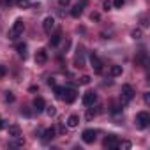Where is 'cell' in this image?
<instances>
[{"mask_svg":"<svg viewBox=\"0 0 150 150\" xmlns=\"http://www.w3.org/2000/svg\"><path fill=\"white\" fill-rule=\"evenodd\" d=\"M23 30H25V23H23V20H16V21L13 23L11 30H9V39H11V41H16V39L23 34Z\"/></svg>","mask_w":150,"mask_h":150,"instance_id":"obj_1","label":"cell"},{"mask_svg":"<svg viewBox=\"0 0 150 150\" xmlns=\"http://www.w3.org/2000/svg\"><path fill=\"white\" fill-rule=\"evenodd\" d=\"M148 124H150V115H148L146 111H139V113L136 115V125H138L139 129H146Z\"/></svg>","mask_w":150,"mask_h":150,"instance_id":"obj_2","label":"cell"},{"mask_svg":"<svg viewBox=\"0 0 150 150\" xmlns=\"http://www.w3.org/2000/svg\"><path fill=\"white\" fill-rule=\"evenodd\" d=\"M76 97H78V92L76 90H74V88H67V87H64V101L65 103H74V101H76Z\"/></svg>","mask_w":150,"mask_h":150,"instance_id":"obj_3","label":"cell"},{"mask_svg":"<svg viewBox=\"0 0 150 150\" xmlns=\"http://www.w3.org/2000/svg\"><path fill=\"white\" fill-rule=\"evenodd\" d=\"M97 101V94L94 92V90H88V92H85L83 94V104L87 106V108H90V106H94V103Z\"/></svg>","mask_w":150,"mask_h":150,"instance_id":"obj_4","label":"cell"},{"mask_svg":"<svg viewBox=\"0 0 150 150\" xmlns=\"http://www.w3.org/2000/svg\"><path fill=\"white\" fill-rule=\"evenodd\" d=\"M90 65H92V69H94L97 74L103 72V62L99 60V57H97L96 53H90Z\"/></svg>","mask_w":150,"mask_h":150,"instance_id":"obj_5","label":"cell"},{"mask_svg":"<svg viewBox=\"0 0 150 150\" xmlns=\"http://www.w3.org/2000/svg\"><path fill=\"white\" fill-rule=\"evenodd\" d=\"M96 136H97V132H96L94 129H85L83 134H81V138H83V141H85L87 145H92V143L96 141Z\"/></svg>","mask_w":150,"mask_h":150,"instance_id":"obj_6","label":"cell"},{"mask_svg":"<svg viewBox=\"0 0 150 150\" xmlns=\"http://www.w3.org/2000/svg\"><path fill=\"white\" fill-rule=\"evenodd\" d=\"M134 97V88L131 87V85H122V99L127 103V101H131Z\"/></svg>","mask_w":150,"mask_h":150,"instance_id":"obj_7","label":"cell"},{"mask_svg":"<svg viewBox=\"0 0 150 150\" xmlns=\"http://www.w3.org/2000/svg\"><path fill=\"white\" fill-rule=\"evenodd\" d=\"M35 62H37L39 65H42V64L48 62V51H46L44 48H39V50H37V53H35Z\"/></svg>","mask_w":150,"mask_h":150,"instance_id":"obj_8","label":"cell"},{"mask_svg":"<svg viewBox=\"0 0 150 150\" xmlns=\"http://www.w3.org/2000/svg\"><path fill=\"white\" fill-rule=\"evenodd\" d=\"M117 145H118V138H117L115 134H110V136L103 141V146H104V148H117Z\"/></svg>","mask_w":150,"mask_h":150,"instance_id":"obj_9","label":"cell"},{"mask_svg":"<svg viewBox=\"0 0 150 150\" xmlns=\"http://www.w3.org/2000/svg\"><path fill=\"white\" fill-rule=\"evenodd\" d=\"M53 27H55V18H53V16H46L44 21H42V28H44V32H46V34H51Z\"/></svg>","mask_w":150,"mask_h":150,"instance_id":"obj_10","label":"cell"},{"mask_svg":"<svg viewBox=\"0 0 150 150\" xmlns=\"http://www.w3.org/2000/svg\"><path fill=\"white\" fill-rule=\"evenodd\" d=\"M44 108H46V101L42 97H35L34 99V110L37 113H41V111H44Z\"/></svg>","mask_w":150,"mask_h":150,"instance_id":"obj_11","label":"cell"},{"mask_svg":"<svg viewBox=\"0 0 150 150\" xmlns=\"http://www.w3.org/2000/svg\"><path fill=\"white\" fill-rule=\"evenodd\" d=\"M55 136H57V129H55V127H48V129L42 132V139H44V141H50V139H53Z\"/></svg>","mask_w":150,"mask_h":150,"instance_id":"obj_12","label":"cell"},{"mask_svg":"<svg viewBox=\"0 0 150 150\" xmlns=\"http://www.w3.org/2000/svg\"><path fill=\"white\" fill-rule=\"evenodd\" d=\"M7 134H9L11 138H20V136H21V129H20V125H9Z\"/></svg>","mask_w":150,"mask_h":150,"instance_id":"obj_13","label":"cell"},{"mask_svg":"<svg viewBox=\"0 0 150 150\" xmlns=\"http://www.w3.org/2000/svg\"><path fill=\"white\" fill-rule=\"evenodd\" d=\"M78 125H80V117H78V115H71V117L67 118V127L74 129V127H78Z\"/></svg>","mask_w":150,"mask_h":150,"instance_id":"obj_14","label":"cell"},{"mask_svg":"<svg viewBox=\"0 0 150 150\" xmlns=\"http://www.w3.org/2000/svg\"><path fill=\"white\" fill-rule=\"evenodd\" d=\"M81 14H83V6L81 4H76V6L71 9V16L72 18H80Z\"/></svg>","mask_w":150,"mask_h":150,"instance_id":"obj_15","label":"cell"},{"mask_svg":"<svg viewBox=\"0 0 150 150\" xmlns=\"http://www.w3.org/2000/svg\"><path fill=\"white\" fill-rule=\"evenodd\" d=\"M60 39H62V32H60V30H57V32L50 37V46H57V44L60 42Z\"/></svg>","mask_w":150,"mask_h":150,"instance_id":"obj_16","label":"cell"},{"mask_svg":"<svg viewBox=\"0 0 150 150\" xmlns=\"http://www.w3.org/2000/svg\"><path fill=\"white\" fill-rule=\"evenodd\" d=\"M85 60H83V46L78 48V55H76V67H83Z\"/></svg>","mask_w":150,"mask_h":150,"instance_id":"obj_17","label":"cell"},{"mask_svg":"<svg viewBox=\"0 0 150 150\" xmlns=\"http://www.w3.org/2000/svg\"><path fill=\"white\" fill-rule=\"evenodd\" d=\"M16 51H18V55H20V57L27 58V44H25V42H20V44H16Z\"/></svg>","mask_w":150,"mask_h":150,"instance_id":"obj_18","label":"cell"},{"mask_svg":"<svg viewBox=\"0 0 150 150\" xmlns=\"http://www.w3.org/2000/svg\"><path fill=\"white\" fill-rule=\"evenodd\" d=\"M145 64H146V53H145V51H141V53L136 57V65L145 67Z\"/></svg>","mask_w":150,"mask_h":150,"instance_id":"obj_19","label":"cell"},{"mask_svg":"<svg viewBox=\"0 0 150 150\" xmlns=\"http://www.w3.org/2000/svg\"><path fill=\"white\" fill-rule=\"evenodd\" d=\"M14 6L21 7V9H28V7H32V4L28 2V0H14Z\"/></svg>","mask_w":150,"mask_h":150,"instance_id":"obj_20","label":"cell"},{"mask_svg":"<svg viewBox=\"0 0 150 150\" xmlns=\"http://www.w3.org/2000/svg\"><path fill=\"white\" fill-rule=\"evenodd\" d=\"M122 74V65H111V76H120Z\"/></svg>","mask_w":150,"mask_h":150,"instance_id":"obj_21","label":"cell"},{"mask_svg":"<svg viewBox=\"0 0 150 150\" xmlns=\"http://www.w3.org/2000/svg\"><path fill=\"white\" fill-rule=\"evenodd\" d=\"M44 110H46V115H48V117H55V115H57V108H55V106H46Z\"/></svg>","mask_w":150,"mask_h":150,"instance_id":"obj_22","label":"cell"},{"mask_svg":"<svg viewBox=\"0 0 150 150\" xmlns=\"http://www.w3.org/2000/svg\"><path fill=\"white\" fill-rule=\"evenodd\" d=\"M53 88H55V96H57L58 99H62V97H64V87H57V85H55Z\"/></svg>","mask_w":150,"mask_h":150,"instance_id":"obj_23","label":"cell"},{"mask_svg":"<svg viewBox=\"0 0 150 150\" xmlns=\"http://www.w3.org/2000/svg\"><path fill=\"white\" fill-rule=\"evenodd\" d=\"M141 35H143V32H141L139 28H136V30L131 32V37H132V39H141Z\"/></svg>","mask_w":150,"mask_h":150,"instance_id":"obj_24","label":"cell"},{"mask_svg":"<svg viewBox=\"0 0 150 150\" xmlns=\"http://www.w3.org/2000/svg\"><path fill=\"white\" fill-rule=\"evenodd\" d=\"M117 148H131V141H118V145H117Z\"/></svg>","mask_w":150,"mask_h":150,"instance_id":"obj_25","label":"cell"},{"mask_svg":"<svg viewBox=\"0 0 150 150\" xmlns=\"http://www.w3.org/2000/svg\"><path fill=\"white\" fill-rule=\"evenodd\" d=\"M0 6H4V7H11V6H14V0H0Z\"/></svg>","mask_w":150,"mask_h":150,"instance_id":"obj_26","label":"cell"},{"mask_svg":"<svg viewBox=\"0 0 150 150\" xmlns=\"http://www.w3.org/2000/svg\"><path fill=\"white\" fill-rule=\"evenodd\" d=\"M80 83H81V85H88V83H90V76H87V74H85V76H81V78H80Z\"/></svg>","mask_w":150,"mask_h":150,"instance_id":"obj_27","label":"cell"},{"mask_svg":"<svg viewBox=\"0 0 150 150\" xmlns=\"http://www.w3.org/2000/svg\"><path fill=\"white\" fill-rule=\"evenodd\" d=\"M14 139H16V141H13V143H11V146H21V145H23L21 136H20V138H14Z\"/></svg>","mask_w":150,"mask_h":150,"instance_id":"obj_28","label":"cell"},{"mask_svg":"<svg viewBox=\"0 0 150 150\" xmlns=\"http://www.w3.org/2000/svg\"><path fill=\"white\" fill-rule=\"evenodd\" d=\"M122 6H124V0H113V7L115 9H122Z\"/></svg>","mask_w":150,"mask_h":150,"instance_id":"obj_29","label":"cell"},{"mask_svg":"<svg viewBox=\"0 0 150 150\" xmlns=\"http://www.w3.org/2000/svg\"><path fill=\"white\" fill-rule=\"evenodd\" d=\"M6 101L7 103H13L14 101V94L13 92H6Z\"/></svg>","mask_w":150,"mask_h":150,"instance_id":"obj_30","label":"cell"},{"mask_svg":"<svg viewBox=\"0 0 150 150\" xmlns=\"http://www.w3.org/2000/svg\"><path fill=\"white\" fill-rule=\"evenodd\" d=\"M69 4H71V0H58V6L60 7H67Z\"/></svg>","mask_w":150,"mask_h":150,"instance_id":"obj_31","label":"cell"},{"mask_svg":"<svg viewBox=\"0 0 150 150\" xmlns=\"http://www.w3.org/2000/svg\"><path fill=\"white\" fill-rule=\"evenodd\" d=\"M111 111H113V113H120V111H122V108H120L118 104H113V106H111Z\"/></svg>","mask_w":150,"mask_h":150,"instance_id":"obj_32","label":"cell"},{"mask_svg":"<svg viewBox=\"0 0 150 150\" xmlns=\"http://www.w3.org/2000/svg\"><path fill=\"white\" fill-rule=\"evenodd\" d=\"M6 72H7L6 65H0V78H4V76H6Z\"/></svg>","mask_w":150,"mask_h":150,"instance_id":"obj_33","label":"cell"},{"mask_svg":"<svg viewBox=\"0 0 150 150\" xmlns=\"http://www.w3.org/2000/svg\"><path fill=\"white\" fill-rule=\"evenodd\" d=\"M99 18H101V16H99L97 13H92V14H90V20H92V21H97Z\"/></svg>","mask_w":150,"mask_h":150,"instance_id":"obj_34","label":"cell"},{"mask_svg":"<svg viewBox=\"0 0 150 150\" xmlns=\"http://www.w3.org/2000/svg\"><path fill=\"white\" fill-rule=\"evenodd\" d=\"M104 9H106V11L111 9V2H110V0H104Z\"/></svg>","mask_w":150,"mask_h":150,"instance_id":"obj_35","label":"cell"},{"mask_svg":"<svg viewBox=\"0 0 150 150\" xmlns=\"http://www.w3.org/2000/svg\"><path fill=\"white\" fill-rule=\"evenodd\" d=\"M48 85H50V87H55V85H57L55 78H48Z\"/></svg>","mask_w":150,"mask_h":150,"instance_id":"obj_36","label":"cell"},{"mask_svg":"<svg viewBox=\"0 0 150 150\" xmlns=\"http://www.w3.org/2000/svg\"><path fill=\"white\" fill-rule=\"evenodd\" d=\"M21 115H27V117H30L32 113H30V111H28L27 108H21Z\"/></svg>","mask_w":150,"mask_h":150,"instance_id":"obj_37","label":"cell"},{"mask_svg":"<svg viewBox=\"0 0 150 150\" xmlns=\"http://www.w3.org/2000/svg\"><path fill=\"white\" fill-rule=\"evenodd\" d=\"M94 115H96L94 111H88V113H87V120H92V118H94Z\"/></svg>","mask_w":150,"mask_h":150,"instance_id":"obj_38","label":"cell"},{"mask_svg":"<svg viewBox=\"0 0 150 150\" xmlns=\"http://www.w3.org/2000/svg\"><path fill=\"white\" fill-rule=\"evenodd\" d=\"M57 131H58V132H60V134H64V132H65V127H64V125H60V127H58V129H57Z\"/></svg>","mask_w":150,"mask_h":150,"instance_id":"obj_39","label":"cell"},{"mask_svg":"<svg viewBox=\"0 0 150 150\" xmlns=\"http://www.w3.org/2000/svg\"><path fill=\"white\" fill-rule=\"evenodd\" d=\"M4 127V120H2V117H0V129Z\"/></svg>","mask_w":150,"mask_h":150,"instance_id":"obj_40","label":"cell"}]
</instances>
